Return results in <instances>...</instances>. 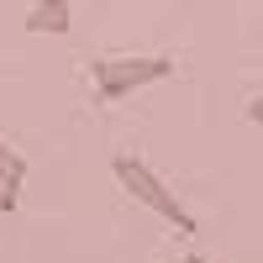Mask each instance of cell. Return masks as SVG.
<instances>
[{
    "mask_svg": "<svg viewBox=\"0 0 263 263\" xmlns=\"http://www.w3.org/2000/svg\"><path fill=\"white\" fill-rule=\"evenodd\" d=\"M179 63H174V53H121V58H95L90 69V90L100 105H116L126 95L147 90V84H163Z\"/></svg>",
    "mask_w": 263,
    "mask_h": 263,
    "instance_id": "6da1fadb",
    "label": "cell"
},
{
    "mask_svg": "<svg viewBox=\"0 0 263 263\" xmlns=\"http://www.w3.org/2000/svg\"><path fill=\"white\" fill-rule=\"evenodd\" d=\"M184 263H216V258H200V253H184Z\"/></svg>",
    "mask_w": 263,
    "mask_h": 263,
    "instance_id": "52a82bcc",
    "label": "cell"
},
{
    "mask_svg": "<svg viewBox=\"0 0 263 263\" xmlns=\"http://www.w3.org/2000/svg\"><path fill=\"white\" fill-rule=\"evenodd\" d=\"M21 205V190H11V184H0V211H16Z\"/></svg>",
    "mask_w": 263,
    "mask_h": 263,
    "instance_id": "8992f818",
    "label": "cell"
},
{
    "mask_svg": "<svg viewBox=\"0 0 263 263\" xmlns=\"http://www.w3.org/2000/svg\"><path fill=\"white\" fill-rule=\"evenodd\" d=\"M111 174H116V184L132 195V200H137V205H147L153 216H163L168 227H179L184 237H195V232H200L195 211H190L179 195H174V190L158 179V174H153V168L137 158V153H116V158H111Z\"/></svg>",
    "mask_w": 263,
    "mask_h": 263,
    "instance_id": "7a4b0ae2",
    "label": "cell"
},
{
    "mask_svg": "<svg viewBox=\"0 0 263 263\" xmlns=\"http://www.w3.org/2000/svg\"><path fill=\"white\" fill-rule=\"evenodd\" d=\"M242 116H248L253 126H263V95H248V105H242Z\"/></svg>",
    "mask_w": 263,
    "mask_h": 263,
    "instance_id": "5b68a950",
    "label": "cell"
},
{
    "mask_svg": "<svg viewBox=\"0 0 263 263\" xmlns=\"http://www.w3.org/2000/svg\"><path fill=\"white\" fill-rule=\"evenodd\" d=\"M69 21H74V6H69V0H37V6L21 16V27L37 32V37H63V32H69Z\"/></svg>",
    "mask_w": 263,
    "mask_h": 263,
    "instance_id": "3957f363",
    "label": "cell"
},
{
    "mask_svg": "<svg viewBox=\"0 0 263 263\" xmlns=\"http://www.w3.org/2000/svg\"><path fill=\"white\" fill-rule=\"evenodd\" d=\"M0 184H11V190L27 184V158H21L11 142H0Z\"/></svg>",
    "mask_w": 263,
    "mask_h": 263,
    "instance_id": "277c9868",
    "label": "cell"
}]
</instances>
